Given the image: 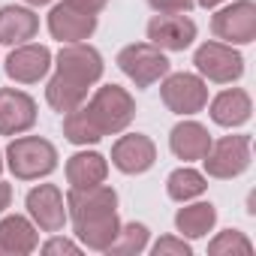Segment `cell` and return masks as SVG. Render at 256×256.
<instances>
[{
    "mask_svg": "<svg viewBox=\"0 0 256 256\" xmlns=\"http://www.w3.org/2000/svg\"><path fill=\"white\" fill-rule=\"evenodd\" d=\"M102 78V54L94 46L70 42L58 54V70L48 78L46 100L54 112L66 114L88 100V88Z\"/></svg>",
    "mask_w": 256,
    "mask_h": 256,
    "instance_id": "1",
    "label": "cell"
},
{
    "mask_svg": "<svg viewBox=\"0 0 256 256\" xmlns=\"http://www.w3.org/2000/svg\"><path fill=\"white\" fill-rule=\"evenodd\" d=\"M6 166L18 181H36L58 169V148L42 136H22L6 145Z\"/></svg>",
    "mask_w": 256,
    "mask_h": 256,
    "instance_id": "2",
    "label": "cell"
},
{
    "mask_svg": "<svg viewBox=\"0 0 256 256\" xmlns=\"http://www.w3.org/2000/svg\"><path fill=\"white\" fill-rule=\"evenodd\" d=\"M88 112L94 114V120L102 130V136H108V133L126 130V126L133 124V118H136V100L126 94L124 88H118V84H102L90 96Z\"/></svg>",
    "mask_w": 256,
    "mask_h": 256,
    "instance_id": "3",
    "label": "cell"
},
{
    "mask_svg": "<svg viewBox=\"0 0 256 256\" xmlns=\"http://www.w3.org/2000/svg\"><path fill=\"white\" fill-rule=\"evenodd\" d=\"M118 66H120V72L130 78L136 88H151L154 82H160V78L169 76L172 64L166 60V54L157 46H151V42H133V46L120 48Z\"/></svg>",
    "mask_w": 256,
    "mask_h": 256,
    "instance_id": "4",
    "label": "cell"
},
{
    "mask_svg": "<svg viewBox=\"0 0 256 256\" xmlns=\"http://www.w3.org/2000/svg\"><path fill=\"white\" fill-rule=\"evenodd\" d=\"M202 163L211 178H220V181L238 178L241 172L250 169V136H223L211 142Z\"/></svg>",
    "mask_w": 256,
    "mask_h": 256,
    "instance_id": "5",
    "label": "cell"
},
{
    "mask_svg": "<svg viewBox=\"0 0 256 256\" xmlns=\"http://www.w3.org/2000/svg\"><path fill=\"white\" fill-rule=\"evenodd\" d=\"M211 30L226 46H247L256 40V4L253 0H235L232 6L214 12Z\"/></svg>",
    "mask_w": 256,
    "mask_h": 256,
    "instance_id": "6",
    "label": "cell"
},
{
    "mask_svg": "<svg viewBox=\"0 0 256 256\" xmlns=\"http://www.w3.org/2000/svg\"><path fill=\"white\" fill-rule=\"evenodd\" d=\"M160 96H163L169 112L196 114L208 106V84L193 72H172V76H166V82L160 88Z\"/></svg>",
    "mask_w": 256,
    "mask_h": 256,
    "instance_id": "7",
    "label": "cell"
},
{
    "mask_svg": "<svg viewBox=\"0 0 256 256\" xmlns=\"http://www.w3.org/2000/svg\"><path fill=\"white\" fill-rule=\"evenodd\" d=\"M193 64L208 82H217V84H229L244 72V58L226 42H202L193 54Z\"/></svg>",
    "mask_w": 256,
    "mask_h": 256,
    "instance_id": "8",
    "label": "cell"
},
{
    "mask_svg": "<svg viewBox=\"0 0 256 256\" xmlns=\"http://www.w3.org/2000/svg\"><path fill=\"white\" fill-rule=\"evenodd\" d=\"M148 40L160 52H184L196 40V24L187 12H157L148 22Z\"/></svg>",
    "mask_w": 256,
    "mask_h": 256,
    "instance_id": "9",
    "label": "cell"
},
{
    "mask_svg": "<svg viewBox=\"0 0 256 256\" xmlns=\"http://www.w3.org/2000/svg\"><path fill=\"white\" fill-rule=\"evenodd\" d=\"M28 205V214L30 220L42 229V232H60L64 223H66V202H64V193L54 187V184H40L28 193L24 199Z\"/></svg>",
    "mask_w": 256,
    "mask_h": 256,
    "instance_id": "10",
    "label": "cell"
},
{
    "mask_svg": "<svg viewBox=\"0 0 256 256\" xmlns=\"http://www.w3.org/2000/svg\"><path fill=\"white\" fill-rule=\"evenodd\" d=\"M157 163V148L148 136L142 133H130L120 136L112 148V166L124 175H142Z\"/></svg>",
    "mask_w": 256,
    "mask_h": 256,
    "instance_id": "11",
    "label": "cell"
},
{
    "mask_svg": "<svg viewBox=\"0 0 256 256\" xmlns=\"http://www.w3.org/2000/svg\"><path fill=\"white\" fill-rule=\"evenodd\" d=\"M36 124V102L24 90L0 88V136L28 133Z\"/></svg>",
    "mask_w": 256,
    "mask_h": 256,
    "instance_id": "12",
    "label": "cell"
},
{
    "mask_svg": "<svg viewBox=\"0 0 256 256\" xmlns=\"http://www.w3.org/2000/svg\"><path fill=\"white\" fill-rule=\"evenodd\" d=\"M48 30L54 40H60L64 46L70 42H84L94 30H96V16L84 12V10H76L72 4H58L52 12H48Z\"/></svg>",
    "mask_w": 256,
    "mask_h": 256,
    "instance_id": "13",
    "label": "cell"
},
{
    "mask_svg": "<svg viewBox=\"0 0 256 256\" xmlns=\"http://www.w3.org/2000/svg\"><path fill=\"white\" fill-rule=\"evenodd\" d=\"M118 211V193L108 184H94V187H72L66 196V217L76 220H88V217H100Z\"/></svg>",
    "mask_w": 256,
    "mask_h": 256,
    "instance_id": "14",
    "label": "cell"
},
{
    "mask_svg": "<svg viewBox=\"0 0 256 256\" xmlns=\"http://www.w3.org/2000/svg\"><path fill=\"white\" fill-rule=\"evenodd\" d=\"M4 70H6V76H10L12 82H18V84H34V82L46 78V72L52 70V52H48L46 46H30V42H24V46L12 48V54L6 58Z\"/></svg>",
    "mask_w": 256,
    "mask_h": 256,
    "instance_id": "15",
    "label": "cell"
},
{
    "mask_svg": "<svg viewBox=\"0 0 256 256\" xmlns=\"http://www.w3.org/2000/svg\"><path fill=\"white\" fill-rule=\"evenodd\" d=\"M40 244V235H36V226L22 217V214H10L0 220V253L6 256H28L34 253Z\"/></svg>",
    "mask_w": 256,
    "mask_h": 256,
    "instance_id": "16",
    "label": "cell"
},
{
    "mask_svg": "<svg viewBox=\"0 0 256 256\" xmlns=\"http://www.w3.org/2000/svg\"><path fill=\"white\" fill-rule=\"evenodd\" d=\"M40 30V16L28 6L0 10V46H24Z\"/></svg>",
    "mask_w": 256,
    "mask_h": 256,
    "instance_id": "17",
    "label": "cell"
},
{
    "mask_svg": "<svg viewBox=\"0 0 256 256\" xmlns=\"http://www.w3.org/2000/svg\"><path fill=\"white\" fill-rule=\"evenodd\" d=\"M169 148H172V154H175L178 160H184V163L202 160V157L208 154V148H211V136H208V130H205L202 124H196V120H181L175 130H172V136H169Z\"/></svg>",
    "mask_w": 256,
    "mask_h": 256,
    "instance_id": "18",
    "label": "cell"
},
{
    "mask_svg": "<svg viewBox=\"0 0 256 256\" xmlns=\"http://www.w3.org/2000/svg\"><path fill=\"white\" fill-rule=\"evenodd\" d=\"M250 114H253V102H250L247 90H241V88L223 90L211 100V120L220 126H241L250 120Z\"/></svg>",
    "mask_w": 256,
    "mask_h": 256,
    "instance_id": "19",
    "label": "cell"
},
{
    "mask_svg": "<svg viewBox=\"0 0 256 256\" xmlns=\"http://www.w3.org/2000/svg\"><path fill=\"white\" fill-rule=\"evenodd\" d=\"M76 238L90 247V250H108V244L114 241L118 229H120V220H118V211H108V214H100V217H88V220H76Z\"/></svg>",
    "mask_w": 256,
    "mask_h": 256,
    "instance_id": "20",
    "label": "cell"
},
{
    "mask_svg": "<svg viewBox=\"0 0 256 256\" xmlns=\"http://www.w3.org/2000/svg\"><path fill=\"white\" fill-rule=\"evenodd\" d=\"M106 175H108V163L96 151H78L66 160L70 187H94V184H102Z\"/></svg>",
    "mask_w": 256,
    "mask_h": 256,
    "instance_id": "21",
    "label": "cell"
},
{
    "mask_svg": "<svg viewBox=\"0 0 256 256\" xmlns=\"http://www.w3.org/2000/svg\"><path fill=\"white\" fill-rule=\"evenodd\" d=\"M217 223V208L211 202H196V205H184L175 214V229L184 238H205Z\"/></svg>",
    "mask_w": 256,
    "mask_h": 256,
    "instance_id": "22",
    "label": "cell"
},
{
    "mask_svg": "<svg viewBox=\"0 0 256 256\" xmlns=\"http://www.w3.org/2000/svg\"><path fill=\"white\" fill-rule=\"evenodd\" d=\"M64 136L72 145H96L102 139V130L96 126V120H94V114L88 112L84 102L78 108L66 112V118H64Z\"/></svg>",
    "mask_w": 256,
    "mask_h": 256,
    "instance_id": "23",
    "label": "cell"
},
{
    "mask_svg": "<svg viewBox=\"0 0 256 256\" xmlns=\"http://www.w3.org/2000/svg\"><path fill=\"white\" fill-rule=\"evenodd\" d=\"M205 187H208V184H205V175L196 172V169H190V166H181V169H175V172L166 178L169 199H175V202H190V199L202 196Z\"/></svg>",
    "mask_w": 256,
    "mask_h": 256,
    "instance_id": "24",
    "label": "cell"
},
{
    "mask_svg": "<svg viewBox=\"0 0 256 256\" xmlns=\"http://www.w3.org/2000/svg\"><path fill=\"white\" fill-rule=\"evenodd\" d=\"M148 247V226L145 223H126L118 229L114 241L108 244L106 253H120V256H136Z\"/></svg>",
    "mask_w": 256,
    "mask_h": 256,
    "instance_id": "25",
    "label": "cell"
},
{
    "mask_svg": "<svg viewBox=\"0 0 256 256\" xmlns=\"http://www.w3.org/2000/svg\"><path fill=\"white\" fill-rule=\"evenodd\" d=\"M208 253H211V256H250V253H253V244H250V238H247L244 232L226 229V232H220V235L208 244Z\"/></svg>",
    "mask_w": 256,
    "mask_h": 256,
    "instance_id": "26",
    "label": "cell"
},
{
    "mask_svg": "<svg viewBox=\"0 0 256 256\" xmlns=\"http://www.w3.org/2000/svg\"><path fill=\"white\" fill-rule=\"evenodd\" d=\"M154 256H190V244H187L184 238L166 235V238H160V241L154 244Z\"/></svg>",
    "mask_w": 256,
    "mask_h": 256,
    "instance_id": "27",
    "label": "cell"
},
{
    "mask_svg": "<svg viewBox=\"0 0 256 256\" xmlns=\"http://www.w3.org/2000/svg\"><path fill=\"white\" fill-rule=\"evenodd\" d=\"M154 12H190L196 0H148Z\"/></svg>",
    "mask_w": 256,
    "mask_h": 256,
    "instance_id": "28",
    "label": "cell"
},
{
    "mask_svg": "<svg viewBox=\"0 0 256 256\" xmlns=\"http://www.w3.org/2000/svg\"><path fill=\"white\" fill-rule=\"evenodd\" d=\"M42 253H70V256H76L78 253V244L76 241H70V238H52V241H46L42 244Z\"/></svg>",
    "mask_w": 256,
    "mask_h": 256,
    "instance_id": "29",
    "label": "cell"
},
{
    "mask_svg": "<svg viewBox=\"0 0 256 256\" xmlns=\"http://www.w3.org/2000/svg\"><path fill=\"white\" fill-rule=\"evenodd\" d=\"M66 4H72L76 10H84V12H90V16H96L108 0H66Z\"/></svg>",
    "mask_w": 256,
    "mask_h": 256,
    "instance_id": "30",
    "label": "cell"
},
{
    "mask_svg": "<svg viewBox=\"0 0 256 256\" xmlns=\"http://www.w3.org/2000/svg\"><path fill=\"white\" fill-rule=\"evenodd\" d=\"M10 202H12V187L6 181H0V214L10 208Z\"/></svg>",
    "mask_w": 256,
    "mask_h": 256,
    "instance_id": "31",
    "label": "cell"
},
{
    "mask_svg": "<svg viewBox=\"0 0 256 256\" xmlns=\"http://www.w3.org/2000/svg\"><path fill=\"white\" fill-rule=\"evenodd\" d=\"M196 4H199V6H205V10H214L217 4H223V0H196Z\"/></svg>",
    "mask_w": 256,
    "mask_h": 256,
    "instance_id": "32",
    "label": "cell"
},
{
    "mask_svg": "<svg viewBox=\"0 0 256 256\" xmlns=\"http://www.w3.org/2000/svg\"><path fill=\"white\" fill-rule=\"evenodd\" d=\"M24 4H30V6H46V4H52V0H24Z\"/></svg>",
    "mask_w": 256,
    "mask_h": 256,
    "instance_id": "33",
    "label": "cell"
},
{
    "mask_svg": "<svg viewBox=\"0 0 256 256\" xmlns=\"http://www.w3.org/2000/svg\"><path fill=\"white\" fill-rule=\"evenodd\" d=\"M0 172H4V157H0Z\"/></svg>",
    "mask_w": 256,
    "mask_h": 256,
    "instance_id": "34",
    "label": "cell"
}]
</instances>
